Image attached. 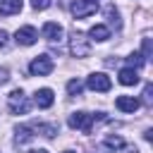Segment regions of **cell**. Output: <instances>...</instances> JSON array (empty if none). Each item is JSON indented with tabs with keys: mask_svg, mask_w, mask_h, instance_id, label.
<instances>
[{
	"mask_svg": "<svg viewBox=\"0 0 153 153\" xmlns=\"http://www.w3.org/2000/svg\"><path fill=\"white\" fill-rule=\"evenodd\" d=\"M69 10H72L74 19H84V17H91L98 10V5H96V0H72Z\"/></svg>",
	"mask_w": 153,
	"mask_h": 153,
	"instance_id": "obj_5",
	"label": "cell"
},
{
	"mask_svg": "<svg viewBox=\"0 0 153 153\" xmlns=\"http://www.w3.org/2000/svg\"><path fill=\"white\" fill-rule=\"evenodd\" d=\"M7 43H10V36L5 29H0V48H7Z\"/></svg>",
	"mask_w": 153,
	"mask_h": 153,
	"instance_id": "obj_21",
	"label": "cell"
},
{
	"mask_svg": "<svg viewBox=\"0 0 153 153\" xmlns=\"http://www.w3.org/2000/svg\"><path fill=\"white\" fill-rule=\"evenodd\" d=\"M139 98H134V96H120L117 100H115V108L117 110H122V112H136L139 110Z\"/></svg>",
	"mask_w": 153,
	"mask_h": 153,
	"instance_id": "obj_9",
	"label": "cell"
},
{
	"mask_svg": "<svg viewBox=\"0 0 153 153\" xmlns=\"http://www.w3.org/2000/svg\"><path fill=\"white\" fill-rule=\"evenodd\" d=\"M151 93H153V86H151V84H146V88H143V103H146V105H151V100H153V98H151Z\"/></svg>",
	"mask_w": 153,
	"mask_h": 153,
	"instance_id": "obj_20",
	"label": "cell"
},
{
	"mask_svg": "<svg viewBox=\"0 0 153 153\" xmlns=\"http://www.w3.org/2000/svg\"><path fill=\"white\" fill-rule=\"evenodd\" d=\"M53 57L50 55H36L33 60H31V65H29V72L33 74V76H45V74H50L53 72Z\"/></svg>",
	"mask_w": 153,
	"mask_h": 153,
	"instance_id": "obj_4",
	"label": "cell"
},
{
	"mask_svg": "<svg viewBox=\"0 0 153 153\" xmlns=\"http://www.w3.org/2000/svg\"><path fill=\"white\" fill-rule=\"evenodd\" d=\"M14 41H17L19 45H33V43L38 41V31H36L33 26H22V29H17V33H14Z\"/></svg>",
	"mask_w": 153,
	"mask_h": 153,
	"instance_id": "obj_8",
	"label": "cell"
},
{
	"mask_svg": "<svg viewBox=\"0 0 153 153\" xmlns=\"http://www.w3.org/2000/svg\"><path fill=\"white\" fill-rule=\"evenodd\" d=\"M143 139L151 141V139H153V129H146V131H143Z\"/></svg>",
	"mask_w": 153,
	"mask_h": 153,
	"instance_id": "obj_25",
	"label": "cell"
},
{
	"mask_svg": "<svg viewBox=\"0 0 153 153\" xmlns=\"http://www.w3.org/2000/svg\"><path fill=\"white\" fill-rule=\"evenodd\" d=\"M17 12H22V0H0V14L2 17L17 14Z\"/></svg>",
	"mask_w": 153,
	"mask_h": 153,
	"instance_id": "obj_12",
	"label": "cell"
},
{
	"mask_svg": "<svg viewBox=\"0 0 153 153\" xmlns=\"http://www.w3.org/2000/svg\"><path fill=\"white\" fill-rule=\"evenodd\" d=\"M53 100H55V96H53V91L50 88H38L36 93H33V103L38 105V108H50L53 105Z\"/></svg>",
	"mask_w": 153,
	"mask_h": 153,
	"instance_id": "obj_10",
	"label": "cell"
},
{
	"mask_svg": "<svg viewBox=\"0 0 153 153\" xmlns=\"http://www.w3.org/2000/svg\"><path fill=\"white\" fill-rule=\"evenodd\" d=\"M127 62H129V67H131V69H139V67H143V65H146L143 55H139V53H131V55L127 57Z\"/></svg>",
	"mask_w": 153,
	"mask_h": 153,
	"instance_id": "obj_18",
	"label": "cell"
},
{
	"mask_svg": "<svg viewBox=\"0 0 153 153\" xmlns=\"http://www.w3.org/2000/svg\"><path fill=\"white\" fill-rule=\"evenodd\" d=\"M69 127L72 129H81L84 134H91L93 131V127H96V122H108V117L103 115V112H72L69 115Z\"/></svg>",
	"mask_w": 153,
	"mask_h": 153,
	"instance_id": "obj_1",
	"label": "cell"
},
{
	"mask_svg": "<svg viewBox=\"0 0 153 153\" xmlns=\"http://www.w3.org/2000/svg\"><path fill=\"white\" fill-rule=\"evenodd\" d=\"M81 91H84V84H81L79 79H69V81H67V93H69V96H79Z\"/></svg>",
	"mask_w": 153,
	"mask_h": 153,
	"instance_id": "obj_17",
	"label": "cell"
},
{
	"mask_svg": "<svg viewBox=\"0 0 153 153\" xmlns=\"http://www.w3.org/2000/svg\"><path fill=\"white\" fill-rule=\"evenodd\" d=\"M105 146H108V148H122L124 141H122V136H108V139H105Z\"/></svg>",
	"mask_w": 153,
	"mask_h": 153,
	"instance_id": "obj_19",
	"label": "cell"
},
{
	"mask_svg": "<svg viewBox=\"0 0 153 153\" xmlns=\"http://www.w3.org/2000/svg\"><path fill=\"white\" fill-rule=\"evenodd\" d=\"M69 53H72L74 57H86V55L91 53L88 38H86L81 31H74V33H72V38H69Z\"/></svg>",
	"mask_w": 153,
	"mask_h": 153,
	"instance_id": "obj_3",
	"label": "cell"
},
{
	"mask_svg": "<svg viewBox=\"0 0 153 153\" xmlns=\"http://www.w3.org/2000/svg\"><path fill=\"white\" fill-rule=\"evenodd\" d=\"M7 108H10L12 115H26L29 112V100H26V96H24L22 88H14L7 96Z\"/></svg>",
	"mask_w": 153,
	"mask_h": 153,
	"instance_id": "obj_2",
	"label": "cell"
},
{
	"mask_svg": "<svg viewBox=\"0 0 153 153\" xmlns=\"http://www.w3.org/2000/svg\"><path fill=\"white\" fill-rule=\"evenodd\" d=\"M29 153H48V151H43V148H33V151H29Z\"/></svg>",
	"mask_w": 153,
	"mask_h": 153,
	"instance_id": "obj_27",
	"label": "cell"
},
{
	"mask_svg": "<svg viewBox=\"0 0 153 153\" xmlns=\"http://www.w3.org/2000/svg\"><path fill=\"white\" fill-rule=\"evenodd\" d=\"M88 36H91L93 41H108V38H110V29H108L105 24H96V26H91Z\"/></svg>",
	"mask_w": 153,
	"mask_h": 153,
	"instance_id": "obj_13",
	"label": "cell"
},
{
	"mask_svg": "<svg viewBox=\"0 0 153 153\" xmlns=\"http://www.w3.org/2000/svg\"><path fill=\"white\" fill-rule=\"evenodd\" d=\"M86 86L91 88V91H110V86H112V81H110V76L108 74H103V72H93L88 79H86Z\"/></svg>",
	"mask_w": 153,
	"mask_h": 153,
	"instance_id": "obj_6",
	"label": "cell"
},
{
	"mask_svg": "<svg viewBox=\"0 0 153 153\" xmlns=\"http://www.w3.org/2000/svg\"><path fill=\"white\" fill-rule=\"evenodd\" d=\"M117 76H120V84H124V86H134V84H139V72L131 69V67H122Z\"/></svg>",
	"mask_w": 153,
	"mask_h": 153,
	"instance_id": "obj_11",
	"label": "cell"
},
{
	"mask_svg": "<svg viewBox=\"0 0 153 153\" xmlns=\"http://www.w3.org/2000/svg\"><path fill=\"white\" fill-rule=\"evenodd\" d=\"M7 81H10V72H7L5 67H0V86H2V84H7Z\"/></svg>",
	"mask_w": 153,
	"mask_h": 153,
	"instance_id": "obj_24",
	"label": "cell"
},
{
	"mask_svg": "<svg viewBox=\"0 0 153 153\" xmlns=\"http://www.w3.org/2000/svg\"><path fill=\"white\" fill-rule=\"evenodd\" d=\"M148 57H151V41L143 38V60H148Z\"/></svg>",
	"mask_w": 153,
	"mask_h": 153,
	"instance_id": "obj_23",
	"label": "cell"
},
{
	"mask_svg": "<svg viewBox=\"0 0 153 153\" xmlns=\"http://www.w3.org/2000/svg\"><path fill=\"white\" fill-rule=\"evenodd\" d=\"M17 143L22 146V143H26V141H31L33 139V129H31V124H22V127H17Z\"/></svg>",
	"mask_w": 153,
	"mask_h": 153,
	"instance_id": "obj_14",
	"label": "cell"
},
{
	"mask_svg": "<svg viewBox=\"0 0 153 153\" xmlns=\"http://www.w3.org/2000/svg\"><path fill=\"white\" fill-rule=\"evenodd\" d=\"M50 7V0H33V10H45Z\"/></svg>",
	"mask_w": 153,
	"mask_h": 153,
	"instance_id": "obj_22",
	"label": "cell"
},
{
	"mask_svg": "<svg viewBox=\"0 0 153 153\" xmlns=\"http://www.w3.org/2000/svg\"><path fill=\"white\" fill-rule=\"evenodd\" d=\"M43 36H45V41L48 43H60L62 41V36H65V29L57 24V22H45L43 24Z\"/></svg>",
	"mask_w": 153,
	"mask_h": 153,
	"instance_id": "obj_7",
	"label": "cell"
},
{
	"mask_svg": "<svg viewBox=\"0 0 153 153\" xmlns=\"http://www.w3.org/2000/svg\"><path fill=\"white\" fill-rule=\"evenodd\" d=\"M105 17H108V22L115 26V29H120V12L110 5V7H105Z\"/></svg>",
	"mask_w": 153,
	"mask_h": 153,
	"instance_id": "obj_16",
	"label": "cell"
},
{
	"mask_svg": "<svg viewBox=\"0 0 153 153\" xmlns=\"http://www.w3.org/2000/svg\"><path fill=\"white\" fill-rule=\"evenodd\" d=\"M31 129H33L36 134L48 136V139H53V136L57 134V127H55V124H31Z\"/></svg>",
	"mask_w": 153,
	"mask_h": 153,
	"instance_id": "obj_15",
	"label": "cell"
},
{
	"mask_svg": "<svg viewBox=\"0 0 153 153\" xmlns=\"http://www.w3.org/2000/svg\"><path fill=\"white\" fill-rule=\"evenodd\" d=\"M65 153H74V151H65Z\"/></svg>",
	"mask_w": 153,
	"mask_h": 153,
	"instance_id": "obj_28",
	"label": "cell"
},
{
	"mask_svg": "<svg viewBox=\"0 0 153 153\" xmlns=\"http://www.w3.org/2000/svg\"><path fill=\"white\" fill-rule=\"evenodd\" d=\"M93 153H110V151H108V146H100V148H96Z\"/></svg>",
	"mask_w": 153,
	"mask_h": 153,
	"instance_id": "obj_26",
	"label": "cell"
}]
</instances>
